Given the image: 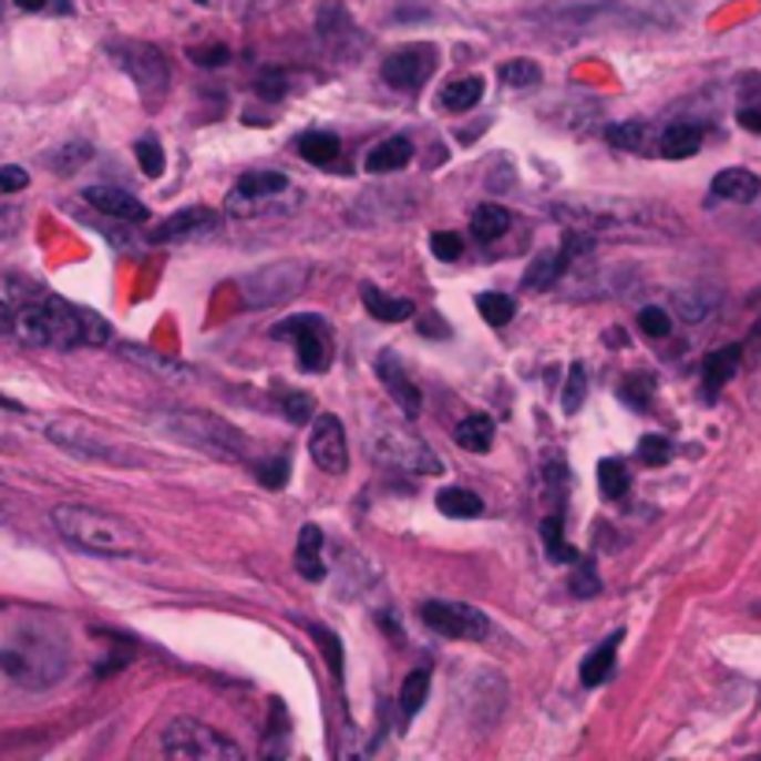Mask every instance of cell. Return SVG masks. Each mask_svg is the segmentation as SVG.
<instances>
[{
  "instance_id": "22",
  "label": "cell",
  "mask_w": 761,
  "mask_h": 761,
  "mask_svg": "<svg viewBox=\"0 0 761 761\" xmlns=\"http://www.w3.org/2000/svg\"><path fill=\"white\" fill-rule=\"evenodd\" d=\"M565 268H568V249H543L532 260V268L524 271V287L527 290H549L557 279H562Z\"/></svg>"
},
{
  "instance_id": "52",
  "label": "cell",
  "mask_w": 761,
  "mask_h": 761,
  "mask_svg": "<svg viewBox=\"0 0 761 761\" xmlns=\"http://www.w3.org/2000/svg\"><path fill=\"white\" fill-rule=\"evenodd\" d=\"M257 93L264 101L287 97V75H282V71H264V75L257 79Z\"/></svg>"
},
{
  "instance_id": "56",
  "label": "cell",
  "mask_w": 761,
  "mask_h": 761,
  "mask_svg": "<svg viewBox=\"0 0 761 761\" xmlns=\"http://www.w3.org/2000/svg\"><path fill=\"white\" fill-rule=\"evenodd\" d=\"M12 331H16V312H12V305H8V301H0V338L12 335Z\"/></svg>"
},
{
  "instance_id": "28",
  "label": "cell",
  "mask_w": 761,
  "mask_h": 761,
  "mask_svg": "<svg viewBox=\"0 0 761 761\" xmlns=\"http://www.w3.org/2000/svg\"><path fill=\"white\" fill-rule=\"evenodd\" d=\"M483 79L480 75H469V79H457V82H450V86H442L439 93V104L446 112H469L475 109V104L483 101Z\"/></svg>"
},
{
  "instance_id": "34",
  "label": "cell",
  "mask_w": 761,
  "mask_h": 761,
  "mask_svg": "<svg viewBox=\"0 0 761 761\" xmlns=\"http://www.w3.org/2000/svg\"><path fill=\"white\" fill-rule=\"evenodd\" d=\"M298 153H301L309 164L323 167V164H331L335 156H338V137H335L331 131H309V134H301Z\"/></svg>"
},
{
  "instance_id": "32",
  "label": "cell",
  "mask_w": 761,
  "mask_h": 761,
  "mask_svg": "<svg viewBox=\"0 0 761 761\" xmlns=\"http://www.w3.org/2000/svg\"><path fill=\"white\" fill-rule=\"evenodd\" d=\"M654 390H658V379H654L650 372H628L625 379H620V387H617V394L625 405L631 409H647L650 405V398H654Z\"/></svg>"
},
{
  "instance_id": "39",
  "label": "cell",
  "mask_w": 761,
  "mask_h": 761,
  "mask_svg": "<svg viewBox=\"0 0 761 761\" xmlns=\"http://www.w3.org/2000/svg\"><path fill=\"white\" fill-rule=\"evenodd\" d=\"M90 156H93V145L82 142V137H75V142L60 145V150L49 156V164H52V172H56V175H75L79 167L90 161Z\"/></svg>"
},
{
  "instance_id": "49",
  "label": "cell",
  "mask_w": 761,
  "mask_h": 761,
  "mask_svg": "<svg viewBox=\"0 0 761 761\" xmlns=\"http://www.w3.org/2000/svg\"><path fill=\"white\" fill-rule=\"evenodd\" d=\"M431 249H435L439 260H457L464 253V241L453 230H439V235H431Z\"/></svg>"
},
{
  "instance_id": "48",
  "label": "cell",
  "mask_w": 761,
  "mask_h": 761,
  "mask_svg": "<svg viewBox=\"0 0 761 761\" xmlns=\"http://www.w3.org/2000/svg\"><path fill=\"white\" fill-rule=\"evenodd\" d=\"M282 412H287V420H294V424H305V420L312 417V394L294 390V394L282 398Z\"/></svg>"
},
{
  "instance_id": "31",
  "label": "cell",
  "mask_w": 761,
  "mask_h": 761,
  "mask_svg": "<svg viewBox=\"0 0 761 761\" xmlns=\"http://www.w3.org/2000/svg\"><path fill=\"white\" fill-rule=\"evenodd\" d=\"M628 487H631V475L625 469V461H617V457L598 461V491H601V498L617 502V498H625Z\"/></svg>"
},
{
  "instance_id": "23",
  "label": "cell",
  "mask_w": 761,
  "mask_h": 761,
  "mask_svg": "<svg viewBox=\"0 0 761 761\" xmlns=\"http://www.w3.org/2000/svg\"><path fill=\"white\" fill-rule=\"evenodd\" d=\"M412 161V142L405 134H394L387 142H379L372 153H368V172L383 175V172H401Z\"/></svg>"
},
{
  "instance_id": "2",
  "label": "cell",
  "mask_w": 761,
  "mask_h": 761,
  "mask_svg": "<svg viewBox=\"0 0 761 761\" xmlns=\"http://www.w3.org/2000/svg\"><path fill=\"white\" fill-rule=\"evenodd\" d=\"M68 639L52 625L30 620L0 647V672L27 691H45L68 672Z\"/></svg>"
},
{
  "instance_id": "25",
  "label": "cell",
  "mask_w": 761,
  "mask_h": 761,
  "mask_svg": "<svg viewBox=\"0 0 761 761\" xmlns=\"http://www.w3.org/2000/svg\"><path fill=\"white\" fill-rule=\"evenodd\" d=\"M702 150V131L691 123H676L661 134V156L665 161H687Z\"/></svg>"
},
{
  "instance_id": "38",
  "label": "cell",
  "mask_w": 761,
  "mask_h": 761,
  "mask_svg": "<svg viewBox=\"0 0 761 761\" xmlns=\"http://www.w3.org/2000/svg\"><path fill=\"white\" fill-rule=\"evenodd\" d=\"M538 532H543V543H546V554H549V562H557V565H573L576 562V549L565 543V527H562V516H546L543 521V527H538Z\"/></svg>"
},
{
  "instance_id": "20",
  "label": "cell",
  "mask_w": 761,
  "mask_h": 761,
  "mask_svg": "<svg viewBox=\"0 0 761 761\" xmlns=\"http://www.w3.org/2000/svg\"><path fill=\"white\" fill-rule=\"evenodd\" d=\"M739 357H743V346H721V350H713L710 357L702 361V390L706 394H717L728 379L736 376V368H739Z\"/></svg>"
},
{
  "instance_id": "11",
  "label": "cell",
  "mask_w": 761,
  "mask_h": 761,
  "mask_svg": "<svg viewBox=\"0 0 761 761\" xmlns=\"http://www.w3.org/2000/svg\"><path fill=\"white\" fill-rule=\"evenodd\" d=\"M372 453L379 461L398 464V469H409V472H420V475H439L442 469H446V464H442L417 435L398 431V428H387L383 435H376Z\"/></svg>"
},
{
  "instance_id": "7",
  "label": "cell",
  "mask_w": 761,
  "mask_h": 761,
  "mask_svg": "<svg viewBox=\"0 0 761 761\" xmlns=\"http://www.w3.org/2000/svg\"><path fill=\"white\" fill-rule=\"evenodd\" d=\"M109 56L134 79V86L142 90V97L150 104L167 93V60L150 41H109Z\"/></svg>"
},
{
  "instance_id": "58",
  "label": "cell",
  "mask_w": 761,
  "mask_h": 761,
  "mask_svg": "<svg viewBox=\"0 0 761 761\" xmlns=\"http://www.w3.org/2000/svg\"><path fill=\"white\" fill-rule=\"evenodd\" d=\"M606 342H613V350H625V346H628V335L613 327V331H606Z\"/></svg>"
},
{
  "instance_id": "19",
  "label": "cell",
  "mask_w": 761,
  "mask_h": 761,
  "mask_svg": "<svg viewBox=\"0 0 761 761\" xmlns=\"http://www.w3.org/2000/svg\"><path fill=\"white\" fill-rule=\"evenodd\" d=\"M713 197L721 200H736V205H750L761 194V178L747 167H724L721 175L713 178Z\"/></svg>"
},
{
  "instance_id": "15",
  "label": "cell",
  "mask_w": 761,
  "mask_h": 761,
  "mask_svg": "<svg viewBox=\"0 0 761 761\" xmlns=\"http://www.w3.org/2000/svg\"><path fill=\"white\" fill-rule=\"evenodd\" d=\"M219 230V213L205 205H194V208H183V213L167 216L161 227L150 230V241H186V238H205V235H216Z\"/></svg>"
},
{
  "instance_id": "57",
  "label": "cell",
  "mask_w": 761,
  "mask_h": 761,
  "mask_svg": "<svg viewBox=\"0 0 761 761\" xmlns=\"http://www.w3.org/2000/svg\"><path fill=\"white\" fill-rule=\"evenodd\" d=\"M52 0H16V8H23V12H45Z\"/></svg>"
},
{
  "instance_id": "37",
  "label": "cell",
  "mask_w": 761,
  "mask_h": 761,
  "mask_svg": "<svg viewBox=\"0 0 761 761\" xmlns=\"http://www.w3.org/2000/svg\"><path fill=\"white\" fill-rule=\"evenodd\" d=\"M606 137H609V145H617V150H628V153H647L650 150V131H647V123H613L606 126Z\"/></svg>"
},
{
  "instance_id": "13",
  "label": "cell",
  "mask_w": 761,
  "mask_h": 761,
  "mask_svg": "<svg viewBox=\"0 0 761 761\" xmlns=\"http://www.w3.org/2000/svg\"><path fill=\"white\" fill-rule=\"evenodd\" d=\"M435 63H439V52L431 45H405V49L390 52V56L383 60V82L390 90L412 93L431 79Z\"/></svg>"
},
{
  "instance_id": "43",
  "label": "cell",
  "mask_w": 761,
  "mask_h": 761,
  "mask_svg": "<svg viewBox=\"0 0 761 761\" xmlns=\"http://www.w3.org/2000/svg\"><path fill=\"white\" fill-rule=\"evenodd\" d=\"M134 153H137V164H142V172L150 175V178H161L164 175V150H161V142H156V134H145L142 142L134 145Z\"/></svg>"
},
{
  "instance_id": "9",
  "label": "cell",
  "mask_w": 761,
  "mask_h": 761,
  "mask_svg": "<svg viewBox=\"0 0 761 761\" xmlns=\"http://www.w3.org/2000/svg\"><path fill=\"white\" fill-rule=\"evenodd\" d=\"M49 442H56V446L75 453V457L134 464V450L120 446L112 435H104V431L82 424V420H52V424H49Z\"/></svg>"
},
{
  "instance_id": "30",
  "label": "cell",
  "mask_w": 761,
  "mask_h": 761,
  "mask_svg": "<svg viewBox=\"0 0 761 761\" xmlns=\"http://www.w3.org/2000/svg\"><path fill=\"white\" fill-rule=\"evenodd\" d=\"M435 505H439V513L453 516V521H472V516L483 513V498H480V494H472V491H464V487L439 491Z\"/></svg>"
},
{
  "instance_id": "1",
  "label": "cell",
  "mask_w": 761,
  "mask_h": 761,
  "mask_svg": "<svg viewBox=\"0 0 761 761\" xmlns=\"http://www.w3.org/2000/svg\"><path fill=\"white\" fill-rule=\"evenodd\" d=\"M23 346H56V350H75V346H104L112 338V327L97 312L79 309L63 298L30 301L16 312V331Z\"/></svg>"
},
{
  "instance_id": "6",
  "label": "cell",
  "mask_w": 761,
  "mask_h": 761,
  "mask_svg": "<svg viewBox=\"0 0 761 761\" xmlns=\"http://www.w3.org/2000/svg\"><path fill=\"white\" fill-rule=\"evenodd\" d=\"M161 747L167 758H186V761H238L241 758L235 739H227L224 732L208 728L205 721H194V717H175V721L164 728Z\"/></svg>"
},
{
  "instance_id": "36",
  "label": "cell",
  "mask_w": 761,
  "mask_h": 761,
  "mask_svg": "<svg viewBox=\"0 0 761 761\" xmlns=\"http://www.w3.org/2000/svg\"><path fill=\"white\" fill-rule=\"evenodd\" d=\"M309 636L316 639V647H320V654L327 658V669H331L335 680H342L346 676V650H342V639L335 636L331 628L323 625H309Z\"/></svg>"
},
{
  "instance_id": "61",
  "label": "cell",
  "mask_w": 761,
  "mask_h": 761,
  "mask_svg": "<svg viewBox=\"0 0 761 761\" xmlns=\"http://www.w3.org/2000/svg\"><path fill=\"white\" fill-rule=\"evenodd\" d=\"M0 19H4V0H0Z\"/></svg>"
},
{
  "instance_id": "51",
  "label": "cell",
  "mask_w": 761,
  "mask_h": 761,
  "mask_svg": "<svg viewBox=\"0 0 761 761\" xmlns=\"http://www.w3.org/2000/svg\"><path fill=\"white\" fill-rule=\"evenodd\" d=\"M27 186H30L27 167H19V164H0V197H4V194H19V189H27Z\"/></svg>"
},
{
  "instance_id": "41",
  "label": "cell",
  "mask_w": 761,
  "mask_h": 761,
  "mask_svg": "<svg viewBox=\"0 0 761 761\" xmlns=\"http://www.w3.org/2000/svg\"><path fill=\"white\" fill-rule=\"evenodd\" d=\"M498 79L505 82V86L524 90V86H535V82L543 79V68H538L535 60H505V63H498Z\"/></svg>"
},
{
  "instance_id": "40",
  "label": "cell",
  "mask_w": 761,
  "mask_h": 761,
  "mask_svg": "<svg viewBox=\"0 0 761 761\" xmlns=\"http://www.w3.org/2000/svg\"><path fill=\"white\" fill-rule=\"evenodd\" d=\"M475 309H480V316L487 320L491 327H505L516 316V301L510 298V294H480L475 298Z\"/></svg>"
},
{
  "instance_id": "35",
  "label": "cell",
  "mask_w": 761,
  "mask_h": 761,
  "mask_svg": "<svg viewBox=\"0 0 761 761\" xmlns=\"http://www.w3.org/2000/svg\"><path fill=\"white\" fill-rule=\"evenodd\" d=\"M428 691H431V672L428 669H412L405 676V683H401V713L405 717H417L420 710H424L428 702Z\"/></svg>"
},
{
  "instance_id": "12",
  "label": "cell",
  "mask_w": 761,
  "mask_h": 761,
  "mask_svg": "<svg viewBox=\"0 0 761 761\" xmlns=\"http://www.w3.org/2000/svg\"><path fill=\"white\" fill-rule=\"evenodd\" d=\"M420 617H424V625L431 631H439V636H446V639L480 642L491 631L487 617H483L475 606H461V601H428V606L420 609Z\"/></svg>"
},
{
  "instance_id": "26",
  "label": "cell",
  "mask_w": 761,
  "mask_h": 761,
  "mask_svg": "<svg viewBox=\"0 0 761 761\" xmlns=\"http://www.w3.org/2000/svg\"><path fill=\"white\" fill-rule=\"evenodd\" d=\"M453 439H457V446L469 450V453H487L494 446V420L483 417V412H472L469 420H461L457 424Z\"/></svg>"
},
{
  "instance_id": "50",
  "label": "cell",
  "mask_w": 761,
  "mask_h": 761,
  "mask_svg": "<svg viewBox=\"0 0 761 761\" xmlns=\"http://www.w3.org/2000/svg\"><path fill=\"white\" fill-rule=\"evenodd\" d=\"M257 475H260L264 487L282 491V487H287V475H290V461H287V457H275V461L264 464V469H260Z\"/></svg>"
},
{
  "instance_id": "17",
  "label": "cell",
  "mask_w": 761,
  "mask_h": 761,
  "mask_svg": "<svg viewBox=\"0 0 761 761\" xmlns=\"http://www.w3.org/2000/svg\"><path fill=\"white\" fill-rule=\"evenodd\" d=\"M82 197H86V205H93L97 213L112 216V219H126V224H145V219H150V208H145L137 197L126 194V189H115V186H90Z\"/></svg>"
},
{
  "instance_id": "54",
  "label": "cell",
  "mask_w": 761,
  "mask_h": 761,
  "mask_svg": "<svg viewBox=\"0 0 761 761\" xmlns=\"http://www.w3.org/2000/svg\"><path fill=\"white\" fill-rule=\"evenodd\" d=\"M189 60L194 63H205V68H224L230 60V52L224 45H208V49H189Z\"/></svg>"
},
{
  "instance_id": "29",
  "label": "cell",
  "mask_w": 761,
  "mask_h": 761,
  "mask_svg": "<svg viewBox=\"0 0 761 761\" xmlns=\"http://www.w3.org/2000/svg\"><path fill=\"white\" fill-rule=\"evenodd\" d=\"M361 298H364V309L383 323H401V320H409V316H417L409 298H387V294H379L376 287H364Z\"/></svg>"
},
{
  "instance_id": "46",
  "label": "cell",
  "mask_w": 761,
  "mask_h": 761,
  "mask_svg": "<svg viewBox=\"0 0 761 761\" xmlns=\"http://www.w3.org/2000/svg\"><path fill=\"white\" fill-rule=\"evenodd\" d=\"M639 327H642V335H647V338H669L672 320H669V312H665V309H642L639 312Z\"/></svg>"
},
{
  "instance_id": "42",
  "label": "cell",
  "mask_w": 761,
  "mask_h": 761,
  "mask_svg": "<svg viewBox=\"0 0 761 761\" xmlns=\"http://www.w3.org/2000/svg\"><path fill=\"white\" fill-rule=\"evenodd\" d=\"M584 398H587V364L576 361L573 368H568V379H565V390H562V405H565L568 417L579 412Z\"/></svg>"
},
{
  "instance_id": "47",
  "label": "cell",
  "mask_w": 761,
  "mask_h": 761,
  "mask_svg": "<svg viewBox=\"0 0 761 761\" xmlns=\"http://www.w3.org/2000/svg\"><path fill=\"white\" fill-rule=\"evenodd\" d=\"M676 305H680V316L683 320H702L706 312H710V305H713V298L710 294H702V298H695L691 290H683V294H676Z\"/></svg>"
},
{
  "instance_id": "8",
  "label": "cell",
  "mask_w": 761,
  "mask_h": 761,
  "mask_svg": "<svg viewBox=\"0 0 761 761\" xmlns=\"http://www.w3.org/2000/svg\"><path fill=\"white\" fill-rule=\"evenodd\" d=\"M271 338H294L305 372H327L335 361V335L323 316H316V312H301V316H290V320L275 323Z\"/></svg>"
},
{
  "instance_id": "24",
  "label": "cell",
  "mask_w": 761,
  "mask_h": 761,
  "mask_svg": "<svg viewBox=\"0 0 761 761\" xmlns=\"http://www.w3.org/2000/svg\"><path fill=\"white\" fill-rule=\"evenodd\" d=\"M617 647H620V631H617V636H609L598 650L587 654V658H584V669H579V680H584L587 687L606 683L609 676H613V669H617Z\"/></svg>"
},
{
  "instance_id": "5",
  "label": "cell",
  "mask_w": 761,
  "mask_h": 761,
  "mask_svg": "<svg viewBox=\"0 0 761 761\" xmlns=\"http://www.w3.org/2000/svg\"><path fill=\"white\" fill-rule=\"evenodd\" d=\"M153 424H161L164 431H172L175 439L189 442V446L224 453V457H241V453H246V439H241V431L224 424L219 417H208V412L167 409V412H156Z\"/></svg>"
},
{
  "instance_id": "53",
  "label": "cell",
  "mask_w": 761,
  "mask_h": 761,
  "mask_svg": "<svg viewBox=\"0 0 761 761\" xmlns=\"http://www.w3.org/2000/svg\"><path fill=\"white\" fill-rule=\"evenodd\" d=\"M123 353H126V357H134V361H142V364H153V368H161L164 376L186 372L183 364H175V361H164V357H153V353H142V350H134V346H123Z\"/></svg>"
},
{
  "instance_id": "21",
  "label": "cell",
  "mask_w": 761,
  "mask_h": 761,
  "mask_svg": "<svg viewBox=\"0 0 761 761\" xmlns=\"http://www.w3.org/2000/svg\"><path fill=\"white\" fill-rule=\"evenodd\" d=\"M294 565L305 579H323V532L316 524H305L298 535V549H294Z\"/></svg>"
},
{
  "instance_id": "18",
  "label": "cell",
  "mask_w": 761,
  "mask_h": 761,
  "mask_svg": "<svg viewBox=\"0 0 761 761\" xmlns=\"http://www.w3.org/2000/svg\"><path fill=\"white\" fill-rule=\"evenodd\" d=\"M290 189V178L282 172H246L230 189V200H253V205H260V200L268 197H279Z\"/></svg>"
},
{
  "instance_id": "45",
  "label": "cell",
  "mask_w": 761,
  "mask_h": 761,
  "mask_svg": "<svg viewBox=\"0 0 761 761\" xmlns=\"http://www.w3.org/2000/svg\"><path fill=\"white\" fill-rule=\"evenodd\" d=\"M568 590H573L576 598H590V595H598V590H601L590 557H576V573H573V579H568Z\"/></svg>"
},
{
  "instance_id": "59",
  "label": "cell",
  "mask_w": 761,
  "mask_h": 761,
  "mask_svg": "<svg viewBox=\"0 0 761 761\" xmlns=\"http://www.w3.org/2000/svg\"><path fill=\"white\" fill-rule=\"evenodd\" d=\"M424 331H428V335H450V327L439 323V320H424Z\"/></svg>"
},
{
  "instance_id": "16",
  "label": "cell",
  "mask_w": 761,
  "mask_h": 761,
  "mask_svg": "<svg viewBox=\"0 0 761 761\" xmlns=\"http://www.w3.org/2000/svg\"><path fill=\"white\" fill-rule=\"evenodd\" d=\"M376 372H379V379H383V387L390 390V398L401 405V412H405V417H417L420 390L412 387V379L405 376V368H401V357L394 350H383L376 357Z\"/></svg>"
},
{
  "instance_id": "44",
  "label": "cell",
  "mask_w": 761,
  "mask_h": 761,
  "mask_svg": "<svg viewBox=\"0 0 761 761\" xmlns=\"http://www.w3.org/2000/svg\"><path fill=\"white\" fill-rule=\"evenodd\" d=\"M636 453H639L642 464H650V469H665V464L672 461V442L665 435H642Z\"/></svg>"
},
{
  "instance_id": "60",
  "label": "cell",
  "mask_w": 761,
  "mask_h": 761,
  "mask_svg": "<svg viewBox=\"0 0 761 761\" xmlns=\"http://www.w3.org/2000/svg\"><path fill=\"white\" fill-rule=\"evenodd\" d=\"M0 409H12V412H23V405H19V401H12V398H4V394H0Z\"/></svg>"
},
{
  "instance_id": "4",
  "label": "cell",
  "mask_w": 761,
  "mask_h": 761,
  "mask_svg": "<svg viewBox=\"0 0 761 761\" xmlns=\"http://www.w3.org/2000/svg\"><path fill=\"white\" fill-rule=\"evenodd\" d=\"M549 216L562 219L573 230H584V235H620L628 227L650 230L658 219H665V208L642 205V200L631 197H576L554 205Z\"/></svg>"
},
{
  "instance_id": "10",
  "label": "cell",
  "mask_w": 761,
  "mask_h": 761,
  "mask_svg": "<svg viewBox=\"0 0 761 761\" xmlns=\"http://www.w3.org/2000/svg\"><path fill=\"white\" fill-rule=\"evenodd\" d=\"M305 275H309L305 264H271V268H260L241 279V298H246V305H253V309H260V305H279L301 290Z\"/></svg>"
},
{
  "instance_id": "27",
  "label": "cell",
  "mask_w": 761,
  "mask_h": 761,
  "mask_svg": "<svg viewBox=\"0 0 761 761\" xmlns=\"http://www.w3.org/2000/svg\"><path fill=\"white\" fill-rule=\"evenodd\" d=\"M513 224V216H510V208H502V205H480L472 213V238L475 241H498L505 230H510Z\"/></svg>"
},
{
  "instance_id": "55",
  "label": "cell",
  "mask_w": 761,
  "mask_h": 761,
  "mask_svg": "<svg viewBox=\"0 0 761 761\" xmlns=\"http://www.w3.org/2000/svg\"><path fill=\"white\" fill-rule=\"evenodd\" d=\"M19 224H23V213H19V208H0V241L12 238Z\"/></svg>"
},
{
  "instance_id": "14",
  "label": "cell",
  "mask_w": 761,
  "mask_h": 761,
  "mask_svg": "<svg viewBox=\"0 0 761 761\" xmlns=\"http://www.w3.org/2000/svg\"><path fill=\"white\" fill-rule=\"evenodd\" d=\"M309 453L327 475H342L350 469V446H346V428L342 420L323 412L312 420V435H309Z\"/></svg>"
},
{
  "instance_id": "3",
  "label": "cell",
  "mask_w": 761,
  "mask_h": 761,
  "mask_svg": "<svg viewBox=\"0 0 761 761\" xmlns=\"http://www.w3.org/2000/svg\"><path fill=\"white\" fill-rule=\"evenodd\" d=\"M52 524L71 546L97 557H145V538L123 516H112L93 505H56Z\"/></svg>"
},
{
  "instance_id": "33",
  "label": "cell",
  "mask_w": 761,
  "mask_h": 761,
  "mask_svg": "<svg viewBox=\"0 0 761 761\" xmlns=\"http://www.w3.org/2000/svg\"><path fill=\"white\" fill-rule=\"evenodd\" d=\"M736 120L743 131L761 134V75L743 79V101H739V109H736Z\"/></svg>"
}]
</instances>
